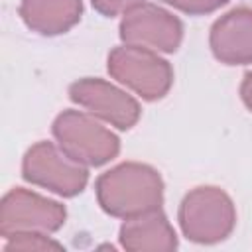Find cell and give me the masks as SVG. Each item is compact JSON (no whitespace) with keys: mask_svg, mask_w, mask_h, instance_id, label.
I'll return each mask as SVG.
<instances>
[{"mask_svg":"<svg viewBox=\"0 0 252 252\" xmlns=\"http://www.w3.org/2000/svg\"><path fill=\"white\" fill-rule=\"evenodd\" d=\"M94 191L100 209L118 219L156 211L163 203L161 175L152 165L138 161H126L104 171L96 179Z\"/></svg>","mask_w":252,"mask_h":252,"instance_id":"6da1fadb","label":"cell"},{"mask_svg":"<svg viewBox=\"0 0 252 252\" xmlns=\"http://www.w3.org/2000/svg\"><path fill=\"white\" fill-rule=\"evenodd\" d=\"M181 232L197 244H215L224 240L236 224L232 199L219 187L205 185L189 191L179 205Z\"/></svg>","mask_w":252,"mask_h":252,"instance_id":"7a4b0ae2","label":"cell"},{"mask_svg":"<svg viewBox=\"0 0 252 252\" xmlns=\"http://www.w3.org/2000/svg\"><path fill=\"white\" fill-rule=\"evenodd\" d=\"M57 146L85 165H104L120 152V140L96 118L81 110H63L53 122Z\"/></svg>","mask_w":252,"mask_h":252,"instance_id":"3957f363","label":"cell"},{"mask_svg":"<svg viewBox=\"0 0 252 252\" xmlns=\"http://www.w3.org/2000/svg\"><path fill=\"white\" fill-rule=\"evenodd\" d=\"M110 77L126 85L144 100L163 98L173 85V69L156 51L138 45H118L108 53Z\"/></svg>","mask_w":252,"mask_h":252,"instance_id":"277c9868","label":"cell"},{"mask_svg":"<svg viewBox=\"0 0 252 252\" xmlns=\"http://www.w3.org/2000/svg\"><path fill=\"white\" fill-rule=\"evenodd\" d=\"M22 175L32 185L49 189L61 197H75L89 183L87 165L51 142H37L26 152Z\"/></svg>","mask_w":252,"mask_h":252,"instance_id":"5b68a950","label":"cell"},{"mask_svg":"<svg viewBox=\"0 0 252 252\" xmlns=\"http://www.w3.org/2000/svg\"><path fill=\"white\" fill-rule=\"evenodd\" d=\"M67 211L61 203L41 197L24 187L10 189L0 203V234L16 232H55L65 224Z\"/></svg>","mask_w":252,"mask_h":252,"instance_id":"8992f818","label":"cell"},{"mask_svg":"<svg viewBox=\"0 0 252 252\" xmlns=\"http://www.w3.org/2000/svg\"><path fill=\"white\" fill-rule=\"evenodd\" d=\"M181 37V20L150 2L134 6L120 22V39L124 43L146 47L156 53H173L179 47Z\"/></svg>","mask_w":252,"mask_h":252,"instance_id":"52a82bcc","label":"cell"},{"mask_svg":"<svg viewBox=\"0 0 252 252\" xmlns=\"http://www.w3.org/2000/svg\"><path fill=\"white\" fill-rule=\"evenodd\" d=\"M69 96L93 116L116 126L118 130L132 128L142 112L134 96L104 79H79L69 87Z\"/></svg>","mask_w":252,"mask_h":252,"instance_id":"ba28073f","label":"cell"},{"mask_svg":"<svg viewBox=\"0 0 252 252\" xmlns=\"http://www.w3.org/2000/svg\"><path fill=\"white\" fill-rule=\"evenodd\" d=\"M209 45L220 63H252V8L240 6L220 16L211 28Z\"/></svg>","mask_w":252,"mask_h":252,"instance_id":"9c48e42d","label":"cell"},{"mask_svg":"<svg viewBox=\"0 0 252 252\" xmlns=\"http://www.w3.org/2000/svg\"><path fill=\"white\" fill-rule=\"evenodd\" d=\"M118 238L120 246L130 252H169L177 248V234L159 209L124 219Z\"/></svg>","mask_w":252,"mask_h":252,"instance_id":"30bf717a","label":"cell"},{"mask_svg":"<svg viewBox=\"0 0 252 252\" xmlns=\"http://www.w3.org/2000/svg\"><path fill=\"white\" fill-rule=\"evenodd\" d=\"M83 14V0H22L20 16L24 24L41 35L69 32Z\"/></svg>","mask_w":252,"mask_h":252,"instance_id":"8fae6325","label":"cell"},{"mask_svg":"<svg viewBox=\"0 0 252 252\" xmlns=\"http://www.w3.org/2000/svg\"><path fill=\"white\" fill-rule=\"evenodd\" d=\"M63 244L49 238L43 232H16L6 238L4 250H24V252H43V250H61Z\"/></svg>","mask_w":252,"mask_h":252,"instance_id":"7c38bea8","label":"cell"},{"mask_svg":"<svg viewBox=\"0 0 252 252\" xmlns=\"http://www.w3.org/2000/svg\"><path fill=\"white\" fill-rule=\"evenodd\" d=\"M163 2L181 10V12H185V14L199 16V14H211V12L219 10L228 0H163Z\"/></svg>","mask_w":252,"mask_h":252,"instance_id":"4fadbf2b","label":"cell"},{"mask_svg":"<svg viewBox=\"0 0 252 252\" xmlns=\"http://www.w3.org/2000/svg\"><path fill=\"white\" fill-rule=\"evenodd\" d=\"M144 0H91L93 8L102 14V16H118V14H126L128 10H132L134 6L142 4Z\"/></svg>","mask_w":252,"mask_h":252,"instance_id":"5bb4252c","label":"cell"},{"mask_svg":"<svg viewBox=\"0 0 252 252\" xmlns=\"http://www.w3.org/2000/svg\"><path fill=\"white\" fill-rule=\"evenodd\" d=\"M240 96H242V102L246 104V108L252 112V71L244 75L242 79V85H240Z\"/></svg>","mask_w":252,"mask_h":252,"instance_id":"9a60e30c","label":"cell"}]
</instances>
